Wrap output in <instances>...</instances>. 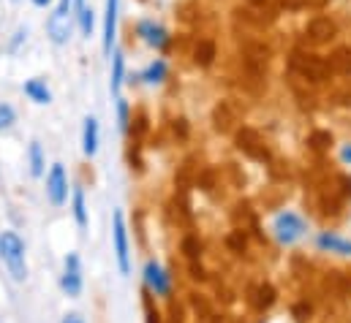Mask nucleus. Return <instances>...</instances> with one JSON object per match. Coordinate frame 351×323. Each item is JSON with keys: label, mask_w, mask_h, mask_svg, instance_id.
Segmentation results:
<instances>
[{"label": "nucleus", "mask_w": 351, "mask_h": 323, "mask_svg": "<svg viewBox=\"0 0 351 323\" xmlns=\"http://www.w3.org/2000/svg\"><path fill=\"white\" fill-rule=\"evenodd\" d=\"M0 258L8 269V274L22 283L27 277V261H25V244L14 231H3L0 234Z\"/></svg>", "instance_id": "1"}, {"label": "nucleus", "mask_w": 351, "mask_h": 323, "mask_svg": "<svg viewBox=\"0 0 351 323\" xmlns=\"http://www.w3.org/2000/svg\"><path fill=\"white\" fill-rule=\"evenodd\" d=\"M112 242H114V255H117V266H120V272L128 274V272H131V250H128V229H125V218H123V212H114Z\"/></svg>", "instance_id": "2"}, {"label": "nucleus", "mask_w": 351, "mask_h": 323, "mask_svg": "<svg viewBox=\"0 0 351 323\" xmlns=\"http://www.w3.org/2000/svg\"><path fill=\"white\" fill-rule=\"evenodd\" d=\"M272 231H275V237L283 244H291L305 234V223H302V218L294 215V212H280V215L275 218V223H272Z\"/></svg>", "instance_id": "3"}, {"label": "nucleus", "mask_w": 351, "mask_h": 323, "mask_svg": "<svg viewBox=\"0 0 351 323\" xmlns=\"http://www.w3.org/2000/svg\"><path fill=\"white\" fill-rule=\"evenodd\" d=\"M291 66H294V71H300L305 79H311V81H324L327 74H330V66H327L322 57H316V55L294 52V55H291Z\"/></svg>", "instance_id": "4"}, {"label": "nucleus", "mask_w": 351, "mask_h": 323, "mask_svg": "<svg viewBox=\"0 0 351 323\" xmlns=\"http://www.w3.org/2000/svg\"><path fill=\"white\" fill-rule=\"evenodd\" d=\"M47 196H49L52 207H63L69 198V179H66V171L60 163H55L47 174Z\"/></svg>", "instance_id": "5"}, {"label": "nucleus", "mask_w": 351, "mask_h": 323, "mask_svg": "<svg viewBox=\"0 0 351 323\" xmlns=\"http://www.w3.org/2000/svg\"><path fill=\"white\" fill-rule=\"evenodd\" d=\"M145 285L147 291H153L156 296H169L172 294V277L167 274V269L156 261H147L145 266Z\"/></svg>", "instance_id": "6"}, {"label": "nucleus", "mask_w": 351, "mask_h": 323, "mask_svg": "<svg viewBox=\"0 0 351 323\" xmlns=\"http://www.w3.org/2000/svg\"><path fill=\"white\" fill-rule=\"evenodd\" d=\"M63 291L69 296H80L82 294V261H80L77 253L66 255V263H63Z\"/></svg>", "instance_id": "7"}, {"label": "nucleus", "mask_w": 351, "mask_h": 323, "mask_svg": "<svg viewBox=\"0 0 351 323\" xmlns=\"http://www.w3.org/2000/svg\"><path fill=\"white\" fill-rule=\"evenodd\" d=\"M47 33H49V38H52L55 44H66V41L71 38V14L55 8V14H52L49 22H47Z\"/></svg>", "instance_id": "8"}, {"label": "nucleus", "mask_w": 351, "mask_h": 323, "mask_svg": "<svg viewBox=\"0 0 351 323\" xmlns=\"http://www.w3.org/2000/svg\"><path fill=\"white\" fill-rule=\"evenodd\" d=\"M117 11H120V0H106L104 8V52L112 55V44L117 38Z\"/></svg>", "instance_id": "9"}, {"label": "nucleus", "mask_w": 351, "mask_h": 323, "mask_svg": "<svg viewBox=\"0 0 351 323\" xmlns=\"http://www.w3.org/2000/svg\"><path fill=\"white\" fill-rule=\"evenodd\" d=\"M305 36L313 41V44H327L332 36H335V22L330 16H313L305 27Z\"/></svg>", "instance_id": "10"}, {"label": "nucleus", "mask_w": 351, "mask_h": 323, "mask_svg": "<svg viewBox=\"0 0 351 323\" xmlns=\"http://www.w3.org/2000/svg\"><path fill=\"white\" fill-rule=\"evenodd\" d=\"M139 36L156 49H167V44H169V33L156 22H139Z\"/></svg>", "instance_id": "11"}, {"label": "nucleus", "mask_w": 351, "mask_h": 323, "mask_svg": "<svg viewBox=\"0 0 351 323\" xmlns=\"http://www.w3.org/2000/svg\"><path fill=\"white\" fill-rule=\"evenodd\" d=\"M237 142H240V150H243V153H248L251 158H267L264 147H259L262 142H259V133H256V131L243 128V131H240V136H237Z\"/></svg>", "instance_id": "12"}, {"label": "nucleus", "mask_w": 351, "mask_h": 323, "mask_svg": "<svg viewBox=\"0 0 351 323\" xmlns=\"http://www.w3.org/2000/svg\"><path fill=\"white\" fill-rule=\"evenodd\" d=\"M82 150H85V155H90V158L98 153V120L95 117L85 120V128H82Z\"/></svg>", "instance_id": "13"}, {"label": "nucleus", "mask_w": 351, "mask_h": 323, "mask_svg": "<svg viewBox=\"0 0 351 323\" xmlns=\"http://www.w3.org/2000/svg\"><path fill=\"white\" fill-rule=\"evenodd\" d=\"M25 95H27L30 101H36V103H49V101H52L49 87H47L41 79H27V81H25Z\"/></svg>", "instance_id": "14"}, {"label": "nucleus", "mask_w": 351, "mask_h": 323, "mask_svg": "<svg viewBox=\"0 0 351 323\" xmlns=\"http://www.w3.org/2000/svg\"><path fill=\"white\" fill-rule=\"evenodd\" d=\"M319 247L322 250H330V253H338V255H351V242L335 237V234H322L319 237Z\"/></svg>", "instance_id": "15"}, {"label": "nucleus", "mask_w": 351, "mask_h": 323, "mask_svg": "<svg viewBox=\"0 0 351 323\" xmlns=\"http://www.w3.org/2000/svg\"><path fill=\"white\" fill-rule=\"evenodd\" d=\"M330 71H335V74H351V49H335L332 52V57H330Z\"/></svg>", "instance_id": "16"}, {"label": "nucleus", "mask_w": 351, "mask_h": 323, "mask_svg": "<svg viewBox=\"0 0 351 323\" xmlns=\"http://www.w3.org/2000/svg\"><path fill=\"white\" fill-rule=\"evenodd\" d=\"M123 77H125V57L120 52L112 55V92L120 95V87H123Z\"/></svg>", "instance_id": "17"}, {"label": "nucleus", "mask_w": 351, "mask_h": 323, "mask_svg": "<svg viewBox=\"0 0 351 323\" xmlns=\"http://www.w3.org/2000/svg\"><path fill=\"white\" fill-rule=\"evenodd\" d=\"M74 220L80 229L88 226V207H85V190L82 188H74Z\"/></svg>", "instance_id": "18"}, {"label": "nucleus", "mask_w": 351, "mask_h": 323, "mask_svg": "<svg viewBox=\"0 0 351 323\" xmlns=\"http://www.w3.org/2000/svg\"><path fill=\"white\" fill-rule=\"evenodd\" d=\"M142 79L147 81V84H158V81H164V79H167V63H164V60H156V63H150V66L145 68Z\"/></svg>", "instance_id": "19"}, {"label": "nucleus", "mask_w": 351, "mask_h": 323, "mask_svg": "<svg viewBox=\"0 0 351 323\" xmlns=\"http://www.w3.org/2000/svg\"><path fill=\"white\" fill-rule=\"evenodd\" d=\"M213 57H215V47L210 41H199V47H196V63L199 66H210Z\"/></svg>", "instance_id": "20"}, {"label": "nucleus", "mask_w": 351, "mask_h": 323, "mask_svg": "<svg viewBox=\"0 0 351 323\" xmlns=\"http://www.w3.org/2000/svg\"><path fill=\"white\" fill-rule=\"evenodd\" d=\"M41 171H44L41 147H38V142H33V144H30V174H33V177H41Z\"/></svg>", "instance_id": "21"}, {"label": "nucleus", "mask_w": 351, "mask_h": 323, "mask_svg": "<svg viewBox=\"0 0 351 323\" xmlns=\"http://www.w3.org/2000/svg\"><path fill=\"white\" fill-rule=\"evenodd\" d=\"M77 16H80V27H82V33H85V36H93V27H95V19H93V8H88V5H85V8H82Z\"/></svg>", "instance_id": "22"}, {"label": "nucleus", "mask_w": 351, "mask_h": 323, "mask_svg": "<svg viewBox=\"0 0 351 323\" xmlns=\"http://www.w3.org/2000/svg\"><path fill=\"white\" fill-rule=\"evenodd\" d=\"M117 122H120L123 131H128V122H131V120H128V103H125L120 95H117Z\"/></svg>", "instance_id": "23"}, {"label": "nucleus", "mask_w": 351, "mask_h": 323, "mask_svg": "<svg viewBox=\"0 0 351 323\" xmlns=\"http://www.w3.org/2000/svg\"><path fill=\"white\" fill-rule=\"evenodd\" d=\"M14 122V109L8 103H0V131H5Z\"/></svg>", "instance_id": "24"}, {"label": "nucleus", "mask_w": 351, "mask_h": 323, "mask_svg": "<svg viewBox=\"0 0 351 323\" xmlns=\"http://www.w3.org/2000/svg\"><path fill=\"white\" fill-rule=\"evenodd\" d=\"M259 294H262V299H259V305H269V302H272V288H262Z\"/></svg>", "instance_id": "25"}, {"label": "nucleus", "mask_w": 351, "mask_h": 323, "mask_svg": "<svg viewBox=\"0 0 351 323\" xmlns=\"http://www.w3.org/2000/svg\"><path fill=\"white\" fill-rule=\"evenodd\" d=\"M71 5H74V0H60V3H58V11H66V14H71Z\"/></svg>", "instance_id": "26"}, {"label": "nucleus", "mask_w": 351, "mask_h": 323, "mask_svg": "<svg viewBox=\"0 0 351 323\" xmlns=\"http://www.w3.org/2000/svg\"><path fill=\"white\" fill-rule=\"evenodd\" d=\"M341 158H343V163H351V144H346V147L341 150Z\"/></svg>", "instance_id": "27"}, {"label": "nucleus", "mask_w": 351, "mask_h": 323, "mask_svg": "<svg viewBox=\"0 0 351 323\" xmlns=\"http://www.w3.org/2000/svg\"><path fill=\"white\" fill-rule=\"evenodd\" d=\"M63 323H82V318H80V315H66Z\"/></svg>", "instance_id": "28"}, {"label": "nucleus", "mask_w": 351, "mask_h": 323, "mask_svg": "<svg viewBox=\"0 0 351 323\" xmlns=\"http://www.w3.org/2000/svg\"><path fill=\"white\" fill-rule=\"evenodd\" d=\"M85 5H88V3H85V0H74V8H77V14H80V11H82V8H85Z\"/></svg>", "instance_id": "29"}, {"label": "nucleus", "mask_w": 351, "mask_h": 323, "mask_svg": "<svg viewBox=\"0 0 351 323\" xmlns=\"http://www.w3.org/2000/svg\"><path fill=\"white\" fill-rule=\"evenodd\" d=\"M52 0H33V5H38V8H47Z\"/></svg>", "instance_id": "30"}, {"label": "nucleus", "mask_w": 351, "mask_h": 323, "mask_svg": "<svg viewBox=\"0 0 351 323\" xmlns=\"http://www.w3.org/2000/svg\"><path fill=\"white\" fill-rule=\"evenodd\" d=\"M251 3H254V5H262L264 0H251Z\"/></svg>", "instance_id": "31"}]
</instances>
